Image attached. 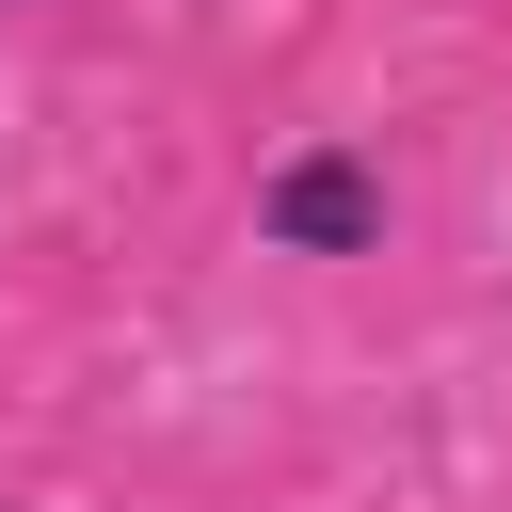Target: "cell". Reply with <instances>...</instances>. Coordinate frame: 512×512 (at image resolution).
<instances>
[{"mask_svg":"<svg viewBox=\"0 0 512 512\" xmlns=\"http://www.w3.org/2000/svg\"><path fill=\"white\" fill-rule=\"evenodd\" d=\"M0 512H32V496H0Z\"/></svg>","mask_w":512,"mask_h":512,"instance_id":"obj_2","label":"cell"},{"mask_svg":"<svg viewBox=\"0 0 512 512\" xmlns=\"http://www.w3.org/2000/svg\"><path fill=\"white\" fill-rule=\"evenodd\" d=\"M400 224H416V176L384 128H288L240 176V240L272 272H368V256H400Z\"/></svg>","mask_w":512,"mask_h":512,"instance_id":"obj_1","label":"cell"}]
</instances>
